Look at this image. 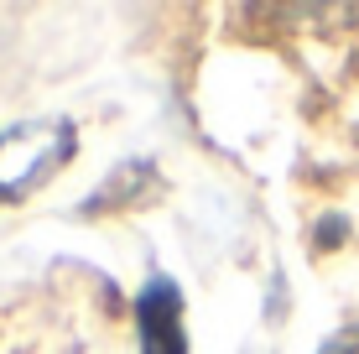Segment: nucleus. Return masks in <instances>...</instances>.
<instances>
[{"mask_svg": "<svg viewBox=\"0 0 359 354\" xmlns=\"http://www.w3.org/2000/svg\"><path fill=\"white\" fill-rule=\"evenodd\" d=\"M73 156L68 120H21L0 136V203L27 198Z\"/></svg>", "mask_w": 359, "mask_h": 354, "instance_id": "f257e3e1", "label": "nucleus"}, {"mask_svg": "<svg viewBox=\"0 0 359 354\" xmlns=\"http://www.w3.org/2000/svg\"><path fill=\"white\" fill-rule=\"evenodd\" d=\"M135 318H141V349L146 354H188V328H182V297L177 287L156 276L151 287L135 302Z\"/></svg>", "mask_w": 359, "mask_h": 354, "instance_id": "f03ea898", "label": "nucleus"}, {"mask_svg": "<svg viewBox=\"0 0 359 354\" xmlns=\"http://www.w3.org/2000/svg\"><path fill=\"white\" fill-rule=\"evenodd\" d=\"M318 354H359V328H344V334H333Z\"/></svg>", "mask_w": 359, "mask_h": 354, "instance_id": "7ed1b4c3", "label": "nucleus"}]
</instances>
